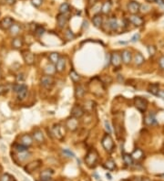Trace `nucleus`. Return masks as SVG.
Returning a JSON list of instances; mask_svg holds the SVG:
<instances>
[{"instance_id":"obj_36","label":"nucleus","mask_w":164,"mask_h":181,"mask_svg":"<svg viewBox=\"0 0 164 181\" xmlns=\"http://www.w3.org/2000/svg\"><path fill=\"white\" fill-rule=\"evenodd\" d=\"M65 37L66 38H67L68 40H73L74 38H75V34L72 32V30L70 29H66V32H65Z\"/></svg>"},{"instance_id":"obj_34","label":"nucleus","mask_w":164,"mask_h":181,"mask_svg":"<svg viewBox=\"0 0 164 181\" xmlns=\"http://www.w3.org/2000/svg\"><path fill=\"white\" fill-rule=\"evenodd\" d=\"M122 158H123L124 163L128 165V166H131V165L133 164V158H132V156H131V155L129 154H123Z\"/></svg>"},{"instance_id":"obj_41","label":"nucleus","mask_w":164,"mask_h":181,"mask_svg":"<svg viewBox=\"0 0 164 181\" xmlns=\"http://www.w3.org/2000/svg\"><path fill=\"white\" fill-rule=\"evenodd\" d=\"M12 180V177L6 173V174H3L1 177H0V181H11Z\"/></svg>"},{"instance_id":"obj_31","label":"nucleus","mask_w":164,"mask_h":181,"mask_svg":"<svg viewBox=\"0 0 164 181\" xmlns=\"http://www.w3.org/2000/svg\"><path fill=\"white\" fill-rule=\"evenodd\" d=\"M145 59H144V57L142 56L141 53H136L135 56H134V62L136 65L139 66V65H141L143 62H144Z\"/></svg>"},{"instance_id":"obj_22","label":"nucleus","mask_w":164,"mask_h":181,"mask_svg":"<svg viewBox=\"0 0 164 181\" xmlns=\"http://www.w3.org/2000/svg\"><path fill=\"white\" fill-rule=\"evenodd\" d=\"M86 93V89L83 85H78L76 86V89H75V96L78 98V99H80L82 98Z\"/></svg>"},{"instance_id":"obj_29","label":"nucleus","mask_w":164,"mask_h":181,"mask_svg":"<svg viewBox=\"0 0 164 181\" xmlns=\"http://www.w3.org/2000/svg\"><path fill=\"white\" fill-rule=\"evenodd\" d=\"M59 59H60V56H59V54L57 53V52H52V53L49 54V56H48V60H49V61L51 62V64H55L56 65V63L59 61Z\"/></svg>"},{"instance_id":"obj_50","label":"nucleus","mask_w":164,"mask_h":181,"mask_svg":"<svg viewBox=\"0 0 164 181\" xmlns=\"http://www.w3.org/2000/svg\"><path fill=\"white\" fill-rule=\"evenodd\" d=\"M4 1H5L6 4H8V5H13V4L16 3V0H4Z\"/></svg>"},{"instance_id":"obj_13","label":"nucleus","mask_w":164,"mask_h":181,"mask_svg":"<svg viewBox=\"0 0 164 181\" xmlns=\"http://www.w3.org/2000/svg\"><path fill=\"white\" fill-rule=\"evenodd\" d=\"M54 175V171L50 168H47L40 173V180L41 181H48L52 178Z\"/></svg>"},{"instance_id":"obj_15","label":"nucleus","mask_w":164,"mask_h":181,"mask_svg":"<svg viewBox=\"0 0 164 181\" xmlns=\"http://www.w3.org/2000/svg\"><path fill=\"white\" fill-rule=\"evenodd\" d=\"M120 56H121V61H123V63H125V64H129L131 60H132V55H131V52L129 51H128V49L123 51Z\"/></svg>"},{"instance_id":"obj_47","label":"nucleus","mask_w":164,"mask_h":181,"mask_svg":"<svg viewBox=\"0 0 164 181\" xmlns=\"http://www.w3.org/2000/svg\"><path fill=\"white\" fill-rule=\"evenodd\" d=\"M159 64H160V67L162 70H164V56H162V57L160 58Z\"/></svg>"},{"instance_id":"obj_20","label":"nucleus","mask_w":164,"mask_h":181,"mask_svg":"<svg viewBox=\"0 0 164 181\" xmlns=\"http://www.w3.org/2000/svg\"><path fill=\"white\" fill-rule=\"evenodd\" d=\"M28 87L27 85H25V84H22L21 88L19 89V90L18 93H16V94H18V98L19 99V100H24L25 98L27 97L28 95Z\"/></svg>"},{"instance_id":"obj_57","label":"nucleus","mask_w":164,"mask_h":181,"mask_svg":"<svg viewBox=\"0 0 164 181\" xmlns=\"http://www.w3.org/2000/svg\"><path fill=\"white\" fill-rule=\"evenodd\" d=\"M161 177H164V174H162V175H161Z\"/></svg>"},{"instance_id":"obj_44","label":"nucleus","mask_w":164,"mask_h":181,"mask_svg":"<svg viewBox=\"0 0 164 181\" xmlns=\"http://www.w3.org/2000/svg\"><path fill=\"white\" fill-rule=\"evenodd\" d=\"M104 125H105V128H106L107 132H108V133L110 135V133H111V128H110V123H109L108 121H105V122H104Z\"/></svg>"},{"instance_id":"obj_4","label":"nucleus","mask_w":164,"mask_h":181,"mask_svg":"<svg viewBox=\"0 0 164 181\" xmlns=\"http://www.w3.org/2000/svg\"><path fill=\"white\" fill-rule=\"evenodd\" d=\"M41 166H42V160L37 159V160H34L27 164L26 167H24V169L27 173H28V174H31V173H33L34 171H37Z\"/></svg>"},{"instance_id":"obj_42","label":"nucleus","mask_w":164,"mask_h":181,"mask_svg":"<svg viewBox=\"0 0 164 181\" xmlns=\"http://www.w3.org/2000/svg\"><path fill=\"white\" fill-rule=\"evenodd\" d=\"M25 75L23 73H19L18 76H16V82H18V83H22V82H24L25 81Z\"/></svg>"},{"instance_id":"obj_26","label":"nucleus","mask_w":164,"mask_h":181,"mask_svg":"<svg viewBox=\"0 0 164 181\" xmlns=\"http://www.w3.org/2000/svg\"><path fill=\"white\" fill-rule=\"evenodd\" d=\"M23 39L21 38H15L13 40H12V46L14 48H16V49H19L23 47Z\"/></svg>"},{"instance_id":"obj_23","label":"nucleus","mask_w":164,"mask_h":181,"mask_svg":"<svg viewBox=\"0 0 164 181\" xmlns=\"http://www.w3.org/2000/svg\"><path fill=\"white\" fill-rule=\"evenodd\" d=\"M92 23L96 28H100L102 26V23H103V19H102L101 15H100V14L95 15L92 19Z\"/></svg>"},{"instance_id":"obj_38","label":"nucleus","mask_w":164,"mask_h":181,"mask_svg":"<svg viewBox=\"0 0 164 181\" xmlns=\"http://www.w3.org/2000/svg\"><path fill=\"white\" fill-rule=\"evenodd\" d=\"M33 31H34V33L37 36L41 37L45 33V29L43 27H41V26H36L35 29L33 30Z\"/></svg>"},{"instance_id":"obj_32","label":"nucleus","mask_w":164,"mask_h":181,"mask_svg":"<svg viewBox=\"0 0 164 181\" xmlns=\"http://www.w3.org/2000/svg\"><path fill=\"white\" fill-rule=\"evenodd\" d=\"M31 154L28 151H24V152H19L18 153V157L20 161H26L28 158L30 157Z\"/></svg>"},{"instance_id":"obj_2","label":"nucleus","mask_w":164,"mask_h":181,"mask_svg":"<svg viewBox=\"0 0 164 181\" xmlns=\"http://www.w3.org/2000/svg\"><path fill=\"white\" fill-rule=\"evenodd\" d=\"M101 145L103 146L104 149L108 152V153H111L114 150V142H113V139L110 136V134H106L101 140Z\"/></svg>"},{"instance_id":"obj_8","label":"nucleus","mask_w":164,"mask_h":181,"mask_svg":"<svg viewBox=\"0 0 164 181\" xmlns=\"http://www.w3.org/2000/svg\"><path fill=\"white\" fill-rule=\"evenodd\" d=\"M66 127L70 131H76L78 127V121L77 118L74 117H69L66 121Z\"/></svg>"},{"instance_id":"obj_33","label":"nucleus","mask_w":164,"mask_h":181,"mask_svg":"<svg viewBox=\"0 0 164 181\" xmlns=\"http://www.w3.org/2000/svg\"><path fill=\"white\" fill-rule=\"evenodd\" d=\"M148 90H149V92H150L151 94L157 96L158 92H159V90H160V86H159V84H157V83H153V84H151V85L149 86V89H148Z\"/></svg>"},{"instance_id":"obj_11","label":"nucleus","mask_w":164,"mask_h":181,"mask_svg":"<svg viewBox=\"0 0 164 181\" xmlns=\"http://www.w3.org/2000/svg\"><path fill=\"white\" fill-rule=\"evenodd\" d=\"M18 144L28 147V146L32 145V144H33V137L30 135H28V134L23 135L19 138V143Z\"/></svg>"},{"instance_id":"obj_25","label":"nucleus","mask_w":164,"mask_h":181,"mask_svg":"<svg viewBox=\"0 0 164 181\" xmlns=\"http://www.w3.org/2000/svg\"><path fill=\"white\" fill-rule=\"evenodd\" d=\"M143 155H144V154H143L142 150L139 149V148H137V149L134 150L132 152V154H131V156H132L133 160H137V161L141 160L143 157Z\"/></svg>"},{"instance_id":"obj_40","label":"nucleus","mask_w":164,"mask_h":181,"mask_svg":"<svg viewBox=\"0 0 164 181\" xmlns=\"http://www.w3.org/2000/svg\"><path fill=\"white\" fill-rule=\"evenodd\" d=\"M14 148H15L16 151L18 152V153H19V152H24V151H28V147L25 146V145H20V144L15 145H14Z\"/></svg>"},{"instance_id":"obj_1","label":"nucleus","mask_w":164,"mask_h":181,"mask_svg":"<svg viewBox=\"0 0 164 181\" xmlns=\"http://www.w3.org/2000/svg\"><path fill=\"white\" fill-rule=\"evenodd\" d=\"M98 160V155L97 153L96 150H89L88 152V154L86 155V157H85V163L86 165L90 167V168H93L97 166V163Z\"/></svg>"},{"instance_id":"obj_6","label":"nucleus","mask_w":164,"mask_h":181,"mask_svg":"<svg viewBox=\"0 0 164 181\" xmlns=\"http://www.w3.org/2000/svg\"><path fill=\"white\" fill-rule=\"evenodd\" d=\"M51 134L52 135L57 138V139H59V140H61L63 137H64V134H65V131H63V127L60 125H55L52 129H51Z\"/></svg>"},{"instance_id":"obj_24","label":"nucleus","mask_w":164,"mask_h":181,"mask_svg":"<svg viewBox=\"0 0 164 181\" xmlns=\"http://www.w3.org/2000/svg\"><path fill=\"white\" fill-rule=\"evenodd\" d=\"M56 67L54 66V64H47L46 67L44 68V72L46 73V75H50L53 76L56 73Z\"/></svg>"},{"instance_id":"obj_7","label":"nucleus","mask_w":164,"mask_h":181,"mask_svg":"<svg viewBox=\"0 0 164 181\" xmlns=\"http://www.w3.org/2000/svg\"><path fill=\"white\" fill-rule=\"evenodd\" d=\"M84 113H85V111L80 105L76 104L72 107V109H71V116L72 117L78 119V118L83 116Z\"/></svg>"},{"instance_id":"obj_19","label":"nucleus","mask_w":164,"mask_h":181,"mask_svg":"<svg viewBox=\"0 0 164 181\" xmlns=\"http://www.w3.org/2000/svg\"><path fill=\"white\" fill-rule=\"evenodd\" d=\"M144 122L147 125H153L155 123H157V120H156V116L154 113H149L146 115V117L144 119Z\"/></svg>"},{"instance_id":"obj_53","label":"nucleus","mask_w":164,"mask_h":181,"mask_svg":"<svg viewBox=\"0 0 164 181\" xmlns=\"http://www.w3.org/2000/svg\"><path fill=\"white\" fill-rule=\"evenodd\" d=\"M107 177H109V179H110V180L111 179V177H110V176L109 174H107Z\"/></svg>"},{"instance_id":"obj_52","label":"nucleus","mask_w":164,"mask_h":181,"mask_svg":"<svg viewBox=\"0 0 164 181\" xmlns=\"http://www.w3.org/2000/svg\"><path fill=\"white\" fill-rule=\"evenodd\" d=\"M2 79V72H1V70H0V80Z\"/></svg>"},{"instance_id":"obj_55","label":"nucleus","mask_w":164,"mask_h":181,"mask_svg":"<svg viewBox=\"0 0 164 181\" xmlns=\"http://www.w3.org/2000/svg\"><path fill=\"white\" fill-rule=\"evenodd\" d=\"M147 1H149V2H155L156 0H147Z\"/></svg>"},{"instance_id":"obj_46","label":"nucleus","mask_w":164,"mask_h":181,"mask_svg":"<svg viewBox=\"0 0 164 181\" xmlns=\"http://www.w3.org/2000/svg\"><path fill=\"white\" fill-rule=\"evenodd\" d=\"M148 51H149L150 55H154L156 49H155V48L153 46H149V47H148Z\"/></svg>"},{"instance_id":"obj_18","label":"nucleus","mask_w":164,"mask_h":181,"mask_svg":"<svg viewBox=\"0 0 164 181\" xmlns=\"http://www.w3.org/2000/svg\"><path fill=\"white\" fill-rule=\"evenodd\" d=\"M139 7H141L139 4L138 2H135V1L130 2V3H129V5H128V9H129V11L131 14H133V15H135L136 13H138V12L139 11Z\"/></svg>"},{"instance_id":"obj_16","label":"nucleus","mask_w":164,"mask_h":181,"mask_svg":"<svg viewBox=\"0 0 164 181\" xmlns=\"http://www.w3.org/2000/svg\"><path fill=\"white\" fill-rule=\"evenodd\" d=\"M68 20H69V19L66 16L65 14H59L57 16V25H59V27L60 29H63L66 25H67Z\"/></svg>"},{"instance_id":"obj_5","label":"nucleus","mask_w":164,"mask_h":181,"mask_svg":"<svg viewBox=\"0 0 164 181\" xmlns=\"http://www.w3.org/2000/svg\"><path fill=\"white\" fill-rule=\"evenodd\" d=\"M55 83V80L53 76L50 75H44L40 78V84L45 89H51Z\"/></svg>"},{"instance_id":"obj_10","label":"nucleus","mask_w":164,"mask_h":181,"mask_svg":"<svg viewBox=\"0 0 164 181\" xmlns=\"http://www.w3.org/2000/svg\"><path fill=\"white\" fill-rule=\"evenodd\" d=\"M121 56L120 54H119L118 52H114L111 54L110 56V63L112 64V66L114 68H119L121 65Z\"/></svg>"},{"instance_id":"obj_14","label":"nucleus","mask_w":164,"mask_h":181,"mask_svg":"<svg viewBox=\"0 0 164 181\" xmlns=\"http://www.w3.org/2000/svg\"><path fill=\"white\" fill-rule=\"evenodd\" d=\"M13 24H14V20L10 16H6V18H4L0 21V28L2 29H9Z\"/></svg>"},{"instance_id":"obj_37","label":"nucleus","mask_w":164,"mask_h":181,"mask_svg":"<svg viewBox=\"0 0 164 181\" xmlns=\"http://www.w3.org/2000/svg\"><path fill=\"white\" fill-rule=\"evenodd\" d=\"M69 11V5L68 3H63L59 6V12L60 14H66Z\"/></svg>"},{"instance_id":"obj_56","label":"nucleus","mask_w":164,"mask_h":181,"mask_svg":"<svg viewBox=\"0 0 164 181\" xmlns=\"http://www.w3.org/2000/svg\"><path fill=\"white\" fill-rule=\"evenodd\" d=\"M48 181H54V180H53V179H52V178H51V179H50V180H48Z\"/></svg>"},{"instance_id":"obj_12","label":"nucleus","mask_w":164,"mask_h":181,"mask_svg":"<svg viewBox=\"0 0 164 181\" xmlns=\"http://www.w3.org/2000/svg\"><path fill=\"white\" fill-rule=\"evenodd\" d=\"M33 140H35V141L38 144H42L44 141H45V137H44V134L43 132L41 131L40 129H36L33 132Z\"/></svg>"},{"instance_id":"obj_54","label":"nucleus","mask_w":164,"mask_h":181,"mask_svg":"<svg viewBox=\"0 0 164 181\" xmlns=\"http://www.w3.org/2000/svg\"><path fill=\"white\" fill-rule=\"evenodd\" d=\"M141 181H151V180H149L148 178H144V179H142Z\"/></svg>"},{"instance_id":"obj_45","label":"nucleus","mask_w":164,"mask_h":181,"mask_svg":"<svg viewBox=\"0 0 164 181\" xmlns=\"http://www.w3.org/2000/svg\"><path fill=\"white\" fill-rule=\"evenodd\" d=\"M6 92H7V87L5 85H0V96L6 93Z\"/></svg>"},{"instance_id":"obj_30","label":"nucleus","mask_w":164,"mask_h":181,"mask_svg":"<svg viewBox=\"0 0 164 181\" xmlns=\"http://www.w3.org/2000/svg\"><path fill=\"white\" fill-rule=\"evenodd\" d=\"M104 167L110 171H113V170H115V168H116V164H115V162L112 159H109L105 162Z\"/></svg>"},{"instance_id":"obj_43","label":"nucleus","mask_w":164,"mask_h":181,"mask_svg":"<svg viewBox=\"0 0 164 181\" xmlns=\"http://www.w3.org/2000/svg\"><path fill=\"white\" fill-rule=\"evenodd\" d=\"M31 3L33 4V6H39L42 5L43 3V0H31Z\"/></svg>"},{"instance_id":"obj_27","label":"nucleus","mask_w":164,"mask_h":181,"mask_svg":"<svg viewBox=\"0 0 164 181\" xmlns=\"http://www.w3.org/2000/svg\"><path fill=\"white\" fill-rule=\"evenodd\" d=\"M21 30V28L18 24H13L9 29V32L12 36H16L19 34V32Z\"/></svg>"},{"instance_id":"obj_48","label":"nucleus","mask_w":164,"mask_h":181,"mask_svg":"<svg viewBox=\"0 0 164 181\" xmlns=\"http://www.w3.org/2000/svg\"><path fill=\"white\" fill-rule=\"evenodd\" d=\"M157 96H159L160 98H161V99H163V100H164V90H159Z\"/></svg>"},{"instance_id":"obj_3","label":"nucleus","mask_w":164,"mask_h":181,"mask_svg":"<svg viewBox=\"0 0 164 181\" xmlns=\"http://www.w3.org/2000/svg\"><path fill=\"white\" fill-rule=\"evenodd\" d=\"M134 104L136 106V108L141 113H145L148 108V101L142 97H139V96L135 97Z\"/></svg>"},{"instance_id":"obj_28","label":"nucleus","mask_w":164,"mask_h":181,"mask_svg":"<svg viewBox=\"0 0 164 181\" xmlns=\"http://www.w3.org/2000/svg\"><path fill=\"white\" fill-rule=\"evenodd\" d=\"M69 78L71 79V81L73 82H78L81 79L79 74L75 71V70H71L69 71Z\"/></svg>"},{"instance_id":"obj_39","label":"nucleus","mask_w":164,"mask_h":181,"mask_svg":"<svg viewBox=\"0 0 164 181\" xmlns=\"http://www.w3.org/2000/svg\"><path fill=\"white\" fill-rule=\"evenodd\" d=\"M110 8H111V5L109 2H105L101 7V11L103 14H108L110 11Z\"/></svg>"},{"instance_id":"obj_49","label":"nucleus","mask_w":164,"mask_h":181,"mask_svg":"<svg viewBox=\"0 0 164 181\" xmlns=\"http://www.w3.org/2000/svg\"><path fill=\"white\" fill-rule=\"evenodd\" d=\"M63 152H64L65 154H67V155H70V156H75V155H74L71 151H69V149H65V150H63Z\"/></svg>"},{"instance_id":"obj_9","label":"nucleus","mask_w":164,"mask_h":181,"mask_svg":"<svg viewBox=\"0 0 164 181\" xmlns=\"http://www.w3.org/2000/svg\"><path fill=\"white\" fill-rule=\"evenodd\" d=\"M22 57L24 61L26 62L28 65H32L35 62V55L33 54L31 51H25L22 52Z\"/></svg>"},{"instance_id":"obj_35","label":"nucleus","mask_w":164,"mask_h":181,"mask_svg":"<svg viewBox=\"0 0 164 181\" xmlns=\"http://www.w3.org/2000/svg\"><path fill=\"white\" fill-rule=\"evenodd\" d=\"M108 25H109V27L111 30H116L118 29V21L116 19H110L108 22Z\"/></svg>"},{"instance_id":"obj_17","label":"nucleus","mask_w":164,"mask_h":181,"mask_svg":"<svg viewBox=\"0 0 164 181\" xmlns=\"http://www.w3.org/2000/svg\"><path fill=\"white\" fill-rule=\"evenodd\" d=\"M129 20L132 24H134L135 26H137V27L142 26L143 23H144V20L142 19V18H141V16H137V15H132L131 16H129Z\"/></svg>"},{"instance_id":"obj_51","label":"nucleus","mask_w":164,"mask_h":181,"mask_svg":"<svg viewBox=\"0 0 164 181\" xmlns=\"http://www.w3.org/2000/svg\"><path fill=\"white\" fill-rule=\"evenodd\" d=\"M139 38V34H136L133 38H132V39H131V41H133V42H135L136 40H138V38Z\"/></svg>"},{"instance_id":"obj_21","label":"nucleus","mask_w":164,"mask_h":181,"mask_svg":"<svg viewBox=\"0 0 164 181\" xmlns=\"http://www.w3.org/2000/svg\"><path fill=\"white\" fill-rule=\"evenodd\" d=\"M55 67H56V71L57 72H63L65 70V67H66V60L64 59V58H60L59 61L56 63Z\"/></svg>"}]
</instances>
